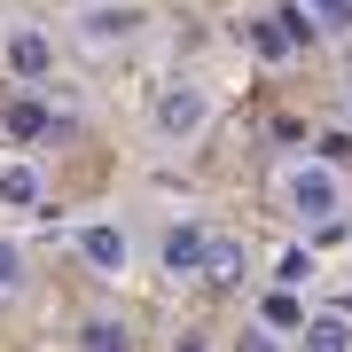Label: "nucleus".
<instances>
[{
  "instance_id": "f257e3e1",
  "label": "nucleus",
  "mask_w": 352,
  "mask_h": 352,
  "mask_svg": "<svg viewBox=\"0 0 352 352\" xmlns=\"http://www.w3.org/2000/svg\"><path fill=\"white\" fill-rule=\"evenodd\" d=\"M274 196H282V212L298 219V227H314V235H344V212H352L344 164H329V157H289L282 173H274Z\"/></svg>"
},
{
  "instance_id": "f03ea898",
  "label": "nucleus",
  "mask_w": 352,
  "mask_h": 352,
  "mask_svg": "<svg viewBox=\"0 0 352 352\" xmlns=\"http://www.w3.org/2000/svg\"><path fill=\"white\" fill-rule=\"evenodd\" d=\"M204 126H212V87H204V78H173V87H157L149 133L164 141V149H196Z\"/></svg>"
},
{
  "instance_id": "7ed1b4c3",
  "label": "nucleus",
  "mask_w": 352,
  "mask_h": 352,
  "mask_svg": "<svg viewBox=\"0 0 352 352\" xmlns=\"http://www.w3.org/2000/svg\"><path fill=\"white\" fill-rule=\"evenodd\" d=\"M141 32H149V8H141V0H78L71 8V39L87 55H118V47H133Z\"/></svg>"
},
{
  "instance_id": "20e7f679",
  "label": "nucleus",
  "mask_w": 352,
  "mask_h": 352,
  "mask_svg": "<svg viewBox=\"0 0 352 352\" xmlns=\"http://www.w3.org/2000/svg\"><path fill=\"white\" fill-rule=\"evenodd\" d=\"M71 243H78V258H87V274H102V282H126L133 274V251H141L126 219H78Z\"/></svg>"
},
{
  "instance_id": "39448f33",
  "label": "nucleus",
  "mask_w": 352,
  "mask_h": 352,
  "mask_svg": "<svg viewBox=\"0 0 352 352\" xmlns=\"http://www.w3.org/2000/svg\"><path fill=\"white\" fill-rule=\"evenodd\" d=\"M0 63H8L16 87H39V78L55 71V32H47V24H8V39H0Z\"/></svg>"
},
{
  "instance_id": "423d86ee",
  "label": "nucleus",
  "mask_w": 352,
  "mask_h": 352,
  "mask_svg": "<svg viewBox=\"0 0 352 352\" xmlns=\"http://www.w3.org/2000/svg\"><path fill=\"white\" fill-rule=\"evenodd\" d=\"M204 258H212V227H204V219H173V227H164V243H157V266H164L173 282L204 274Z\"/></svg>"
},
{
  "instance_id": "0eeeda50",
  "label": "nucleus",
  "mask_w": 352,
  "mask_h": 352,
  "mask_svg": "<svg viewBox=\"0 0 352 352\" xmlns=\"http://www.w3.org/2000/svg\"><path fill=\"white\" fill-rule=\"evenodd\" d=\"M0 204H8V212H39V204H47V180H39V164H24V157L0 164Z\"/></svg>"
},
{
  "instance_id": "6e6552de",
  "label": "nucleus",
  "mask_w": 352,
  "mask_h": 352,
  "mask_svg": "<svg viewBox=\"0 0 352 352\" xmlns=\"http://www.w3.org/2000/svg\"><path fill=\"white\" fill-rule=\"evenodd\" d=\"M0 133H8V141H47V133H55V110H47L39 94H16L8 110H0Z\"/></svg>"
},
{
  "instance_id": "1a4fd4ad",
  "label": "nucleus",
  "mask_w": 352,
  "mask_h": 352,
  "mask_svg": "<svg viewBox=\"0 0 352 352\" xmlns=\"http://www.w3.org/2000/svg\"><path fill=\"white\" fill-rule=\"evenodd\" d=\"M289 344L298 352H352V314H305V329Z\"/></svg>"
},
{
  "instance_id": "9d476101",
  "label": "nucleus",
  "mask_w": 352,
  "mask_h": 352,
  "mask_svg": "<svg viewBox=\"0 0 352 352\" xmlns=\"http://www.w3.org/2000/svg\"><path fill=\"white\" fill-rule=\"evenodd\" d=\"M243 32H251V47L266 55V63H282V55H298V32H289V16H282V8L251 16V24H243Z\"/></svg>"
},
{
  "instance_id": "9b49d317",
  "label": "nucleus",
  "mask_w": 352,
  "mask_h": 352,
  "mask_svg": "<svg viewBox=\"0 0 352 352\" xmlns=\"http://www.w3.org/2000/svg\"><path fill=\"white\" fill-rule=\"evenodd\" d=\"M204 282H219V289H243V282H251V258H243V243L212 235V258H204Z\"/></svg>"
},
{
  "instance_id": "f8f14e48",
  "label": "nucleus",
  "mask_w": 352,
  "mask_h": 352,
  "mask_svg": "<svg viewBox=\"0 0 352 352\" xmlns=\"http://www.w3.org/2000/svg\"><path fill=\"white\" fill-rule=\"evenodd\" d=\"M258 321H266V329H282V337H298V329H305L298 289H282V282H274V289H266V305H258Z\"/></svg>"
},
{
  "instance_id": "ddd939ff",
  "label": "nucleus",
  "mask_w": 352,
  "mask_h": 352,
  "mask_svg": "<svg viewBox=\"0 0 352 352\" xmlns=\"http://www.w3.org/2000/svg\"><path fill=\"white\" fill-rule=\"evenodd\" d=\"M274 282H282V289H314V282H321V258L305 251V243H289V251L274 258Z\"/></svg>"
},
{
  "instance_id": "4468645a",
  "label": "nucleus",
  "mask_w": 352,
  "mask_h": 352,
  "mask_svg": "<svg viewBox=\"0 0 352 352\" xmlns=\"http://www.w3.org/2000/svg\"><path fill=\"white\" fill-rule=\"evenodd\" d=\"M305 16H314L321 39H352V0H298Z\"/></svg>"
},
{
  "instance_id": "2eb2a0df",
  "label": "nucleus",
  "mask_w": 352,
  "mask_h": 352,
  "mask_svg": "<svg viewBox=\"0 0 352 352\" xmlns=\"http://www.w3.org/2000/svg\"><path fill=\"white\" fill-rule=\"evenodd\" d=\"M78 352H133V337H126V321H87L78 329Z\"/></svg>"
},
{
  "instance_id": "dca6fc26",
  "label": "nucleus",
  "mask_w": 352,
  "mask_h": 352,
  "mask_svg": "<svg viewBox=\"0 0 352 352\" xmlns=\"http://www.w3.org/2000/svg\"><path fill=\"white\" fill-rule=\"evenodd\" d=\"M235 352H298V344H282V329H243V337H235Z\"/></svg>"
},
{
  "instance_id": "f3484780",
  "label": "nucleus",
  "mask_w": 352,
  "mask_h": 352,
  "mask_svg": "<svg viewBox=\"0 0 352 352\" xmlns=\"http://www.w3.org/2000/svg\"><path fill=\"white\" fill-rule=\"evenodd\" d=\"M8 289H24V251L0 235V298H8Z\"/></svg>"
},
{
  "instance_id": "a211bd4d",
  "label": "nucleus",
  "mask_w": 352,
  "mask_h": 352,
  "mask_svg": "<svg viewBox=\"0 0 352 352\" xmlns=\"http://www.w3.org/2000/svg\"><path fill=\"white\" fill-rule=\"evenodd\" d=\"M344 118H352V71H344Z\"/></svg>"
},
{
  "instance_id": "6ab92c4d",
  "label": "nucleus",
  "mask_w": 352,
  "mask_h": 352,
  "mask_svg": "<svg viewBox=\"0 0 352 352\" xmlns=\"http://www.w3.org/2000/svg\"><path fill=\"white\" fill-rule=\"evenodd\" d=\"M63 8H78V0H63Z\"/></svg>"
}]
</instances>
